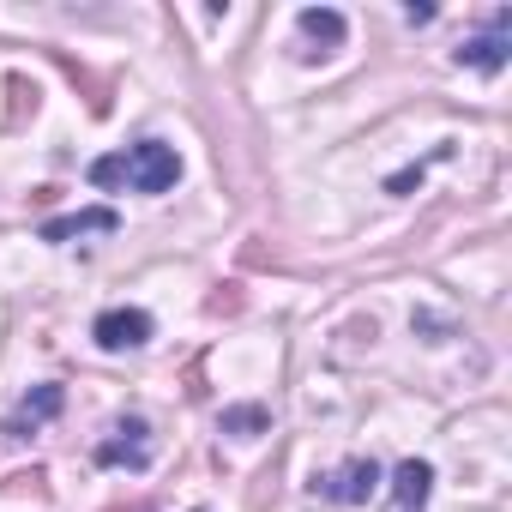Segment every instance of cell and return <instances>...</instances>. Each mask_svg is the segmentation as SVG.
Listing matches in <instances>:
<instances>
[{"label": "cell", "mask_w": 512, "mask_h": 512, "mask_svg": "<svg viewBox=\"0 0 512 512\" xmlns=\"http://www.w3.org/2000/svg\"><path fill=\"white\" fill-rule=\"evenodd\" d=\"M91 181L97 187H133V193H169L175 181H181V157H175V145H163V139H139L133 151H121V157H97L91 163Z\"/></svg>", "instance_id": "cell-1"}, {"label": "cell", "mask_w": 512, "mask_h": 512, "mask_svg": "<svg viewBox=\"0 0 512 512\" xmlns=\"http://www.w3.org/2000/svg\"><path fill=\"white\" fill-rule=\"evenodd\" d=\"M151 422L145 416H121L103 440H97V464L109 470H151Z\"/></svg>", "instance_id": "cell-2"}, {"label": "cell", "mask_w": 512, "mask_h": 512, "mask_svg": "<svg viewBox=\"0 0 512 512\" xmlns=\"http://www.w3.org/2000/svg\"><path fill=\"white\" fill-rule=\"evenodd\" d=\"M151 332H157V320L145 308H103L91 326V338L103 350H139V344H151Z\"/></svg>", "instance_id": "cell-3"}, {"label": "cell", "mask_w": 512, "mask_h": 512, "mask_svg": "<svg viewBox=\"0 0 512 512\" xmlns=\"http://www.w3.org/2000/svg\"><path fill=\"white\" fill-rule=\"evenodd\" d=\"M506 49H512V13H500L482 37H470L464 49H452V61L458 67H470V73H500L506 67Z\"/></svg>", "instance_id": "cell-4"}, {"label": "cell", "mask_w": 512, "mask_h": 512, "mask_svg": "<svg viewBox=\"0 0 512 512\" xmlns=\"http://www.w3.org/2000/svg\"><path fill=\"white\" fill-rule=\"evenodd\" d=\"M374 482H380V464H374V458H350V464H338L332 476H320L314 488H320L326 500H338V506H362V500L374 494Z\"/></svg>", "instance_id": "cell-5"}, {"label": "cell", "mask_w": 512, "mask_h": 512, "mask_svg": "<svg viewBox=\"0 0 512 512\" xmlns=\"http://www.w3.org/2000/svg\"><path fill=\"white\" fill-rule=\"evenodd\" d=\"M61 404H67V392L49 380V386H37V392H25L19 404H13V416H7V434L13 440H25V434H37L43 422H55L61 416Z\"/></svg>", "instance_id": "cell-6"}, {"label": "cell", "mask_w": 512, "mask_h": 512, "mask_svg": "<svg viewBox=\"0 0 512 512\" xmlns=\"http://www.w3.org/2000/svg\"><path fill=\"white\" fill-rule=\"evenodd\" d=\"M296 25H302V37L314 43V49H308V61H314V55H332V49H344V37H350L344 13H332V7H302V19H296Z\"/></svg>", "instance_id": "cell-7"}, {"label": "cell", "mask_w": 512, "mask_h": 512, "mask_svg": "<svg viewBox=\"0 0 512 512\" xmlns=\"http://www.w3.org/2000/svg\"><path fill=\"white\" fill-rule=\"evenodd\" d=\"M121 217L109 205H91V211H73V217H49L43 223V241H73V235H115Z\"/></svg>", "instance_id": "cell-8"}, {"label": "cell", "mask_w": 512, "mask_h": 512, "mask_svg": "<svg viewBox=\"0 0 512 512\" xmlns=\"http://www.w3.org/2000/svg\"><path fill=\"white\" fill-rule=\"evenodd\" d=\"M392 488H398V506H404V512H422V506H428V488H434V470H428L422 458H404V464L392 470Z\"/></svg>", "instance_id": "cell-9"}, {"label": "cell", "mask_w": 512, "mask_h": 512, "mask_svg": "<svg viewBox=\"0 0 512 512\" xmlns=\"http://www.w3.org/2000/svg\"><path fill=\"white\" fill-rule=\"evenodd\" d=\"M272 428V410L266 404H235L223 410V434H266Z\"/></svg>", "instance_id": "cell-10"}, {"label": "cell", "mask_w": 512, "mask_h": 512, "mask_svg": "<svg viewBox=\"0 0 512 512\" xmlns=\"http://www.w3.org/2000/svg\"><path fill=\"white\" fill-rule=\"evenodd\" d=\"M416 181H422V163H416V169H398V175H392V181H386V193H410V187H416Z\"/></svg>", "instance_id": "cell-11"}]
</instances>
